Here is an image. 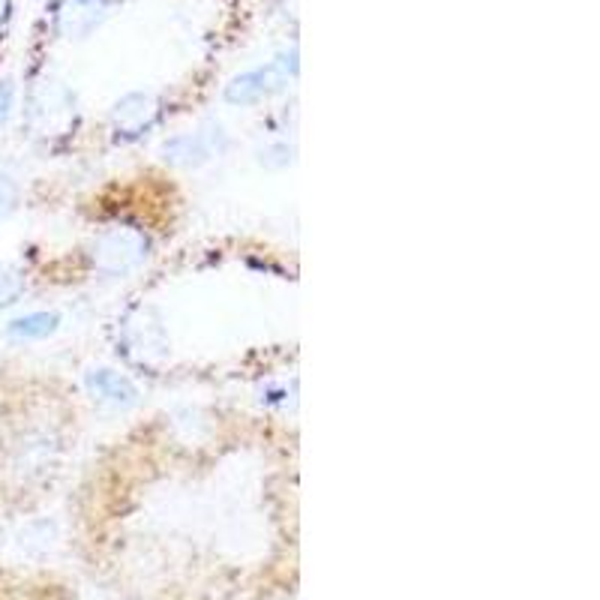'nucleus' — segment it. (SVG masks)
I'll return each instance as SVG.
<instances>
[{
  "label": "nucleus",
  "mask_w": 600,
  "mask_h": 600,
  "mask_svg": "<svg viewBox=\"0 0 600 600\" xmlns=\"http://www.w3.org/2000/svg\"><path fill=\"white\" fill-rule=\"evenodd\" d=\"M114 0H61L54 10V27L66 39H85L112 15Z\"/></svg>",
  "instance_id": "4"
},
{
  "label": "nucleus",
  "mask_w": 600,
  "mask_h": 600,
  "mask_svg": "<svg viewBox=\"0 0 600 600\" xmlns=\"http://www.w3.org/2000/svg\"><path fill=\"white\" fill-rule=\"evenodd\" d=\"M22 295H25V276H22V271L13 267V264L0 262V310L18 303Z\"/></svg>",
  "instance_id": "8"
},
{
  "label": "nucleus",
  "mask_w": 600,
  "mask_h": 600,
  "mask_svg": "<svg viewBox=\"0 0 600 600\" xmlns=\"http://www.w3.org/2000/svg\"><path fill=\"white\" fill-rule=\"evenodd\" d=\"M150 240L136 225H112L90 243V262L105 276H124L148 259Z\"/></svg>",
  "instance_id": "1"
},
{
  "label": "nucleus",
  "mask_w": 600,
  "mask_h": 600,
  "mask_svg": "<svg viewBox=\"0 0 600 600\" xmlns=\"http://www.w3.org/2000/svg\"><path fill=\"white\" fill-rule=\"evenodd\" d=\"M165 163L172 165H201L213 157V141L204 133H187L165 141Z\"/></svg>",
  "instance_id": "6"
},
{
  "label": "nucleus",
  "mask_w": 600,
  "mask_h": 600,
  "mask_svg": "<svg viewBox=\"0 0 600 600\" xmlns=\"http://www.w3.org/2000/svg\"><path fill=\"white\" fill-rule=\"evenodd\" d=\"M61 325V315L58 313H27L18 315L10 322V337L18 339V342H30V339H46L51 337Z\"/></svg>",
  "instance_id": "7"
},
{
  "label": "nucleus",
  "mask_w": 600,
  "mask_h": 600,
  "mask_svg": "<svg viewBox=\"0 0 600 600\" xmlns=\"http://www.w3.org/2000/svg\"><path fill=\"white\" fill-rule=\"evenodd\" d=\"M85 385H88L90 397H97L102 402H112L117 409H129L138 400L136 385L126 375L114 373V370H90L85 375Z\"/></svg>",
  "instance_id": "5"
},
{
  "label": "nucleus",
  "mask_w": 600,
  "mask_h": 600,
  "mask_svg": "<svg viewBox=\"0 0 600 600\" xmlns=\"http://www.w3.org/2000/svg\"><path fill=\"white\" fill-rule=\"evenodd\" d=\"M295 73H298V51L279 54L276 61L235 75V78L225 85V102H228V105H255V102L264 100V97L279 93V90L288 85V75Z\"/></svg>",
  "instance_id": "2"
},
{
  "label": "nucleus",
  "mask_w": 600,
  "mask_h": 600,
  "mask_svg": "<svg viewBox=\"0 0 600 600\" xmlns=\"http://www.w3.org/2000/svg\"><path fill=\"white\" fill-rule=\"evenodd\" d=\"M7 18V0H0V22Z\"/></svg>",
  "instance_id": "11"
},
{
  "label": "nucleus",
  "mask_w": 600,
  "mask_h": 600,
  "mask_svg": "<svg viewBox=\"0 0 600 600\" xmlns=\"http://www.w3.org/2000/svg\"><path fill=\"white\" fill-rule=\"evenodd\" d=\"M157 121H160V100L150 93L136 90V93H126L114 102L112 129L117 141H136L148 129H153Z\"/></svg>",
  "instance_id": "3"
},
{
  "label": "nucleus",
  "mask_w": 600,
  "mask_h": 600,
  "mask_svg": "<svg viewBox=\"0 0 600 600\" xmlns=\"http://www.w3.org/2000/svg\"><path fill=\"white\" fill-rule=\"evenodd\" d=\"M15 204H18V187H15V180L0 175V223L15 211Z\"/></svg>",
  "instance_id": "9"
},
{
  "label": "nucleus",
  "mask_w": 600,
  "mask_h": 600,
  "mask_svg": "<svg viewBox=\"0 0 600 600\" xmlns=\"http://www.w3.org/2000/svg\"><path fill=\"white\" fill-rule=\"evenodd\" d=\"M13 102H15V88L13 82H0V126L10 121V114H13Z\"/></svg>",
  "instance_id": "10"
}]
</instances>
